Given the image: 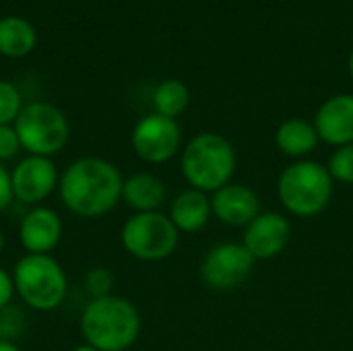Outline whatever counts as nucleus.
<instances>
[{"label": "nucleus", "instance_id": "20e7f679", "mask_svg": "<svg viewBox=\"0 0 353 351\" xmlns=\"http://www.w3.org/2000/svg\"><path fill=\"white\" fill-rule=\"evenodd\" d=\"M333 188L335 180L327 166L312 159H300L279 174L277 199L290 215L308 219L329 207Z\"/></svg>", "mask_w": 353, "mask_h": 351}, {"label": "nucleus", "instance_id": "c85d7f7f", "mask_svg": "<svg viewBox=\"0 0 353 351\" xmlns=\"http://www.w3.org/2000/svg\"><path fill=\"white\" fill-rule=\"evenodd\" d=\"M350 74H352V79H353V50H352V54H350Z\"/></svg>", "mask_w": 353, "mask_h": 351}, {"label": "nucleus", "instance_id": "cd10ccee", "mask_svg": "<svg viewBox=\"0 0 353 351\" xmlns=\"http://www.w3.org/2000/svg\"><path fill=\"white\" fill-rule=\"evenodd\" d=\"M4 244H6V240H4V234H2V230H0V254H2V250H4Z\"/></svg>", "mask_w": 353, "mask_h": 351}, {"label": "nucleus", "instance_id": "1a4fd4ad", "mask_svg": "<svg viewBox=\"0 0 353 351\" xmlns=\"http://www.w3.org/2000/svg\"><path fill=\"white\" fill-rule=\"evenodd\" d=\"M130 145L137 157L151 166H161L174 159L182 145V130L174 118L157 112L143 116L130 134Z\"/></svg>", "mask_w": 353, "mask_h": 351}, {"label": "nucleus", "instance_id": "a211bd4d", "mask_svg": "<svg viewBox=\"0 0 353 351\" xmlns=\"http://www.w3.org/2000/svg\"><path fill=\"white\" fill-rule=\"evenodd\" d=\"M37 43V33L33 25L21 17L0 19V54L8 58L27 56Z\"/></svg>", "mask_w": 353, "mask_h": 351}, {"label": "nucleus", "instance_id": "423d86ee", "mask_svg": "<svg viewBox=\"0 0 353 351\" xmlns=\"http://www.w3.org/2000/svg\"><path fill=\"white\" fill-rule=\"evenodd\" d=\"M12 126L21 149L27 151V155L54 157L66 147L70 137V126L64 112L48 101L25 103Z\"/></svg>", "mask_w": 353, "mask_h": 351}, {"label": "nucleus", "instance_id": "412c9836", "mask_svg": "<svg viewBox=\"0 0 353 351\" xmlns=\"http://www.w3.org/2000/svg\"><path fill=\"white\" fill-rule=\"evenodd\" d=\"M327 168L335 182L353 184V143L345 145V147H337L335 153L331 155Z\"/></svg>", "mask_w": 353, "mask_h": 351}, {"label": "nucleus", "instance_id": "2eb2a0df", "mask_svg": "<svg viewBox=\"0 0 353 351\" xmlns=\"http://www.w3.org/2000/svg\"><path fill=\"white\" fill-rule=\"evenodd\" d=\"M211 217H213V209H211L209 194L190 186L178 192L170 205V219L180 234L201 232Z\"/></svg>", "mask_w": 353, "mask_h": 351}, {"label": "nucleus", "instance_id": "bb28decb", "mask_svg": "<svg viewBox=\"0 0 353 351\" xmlns=\"http://www.w3.org/2000/svg\"><path fill=\"white\" fill-rule=\"evenodd\" d=\"M70 351H99V350H95L93 345H89V343H81V345H77L74 350H70Z\"/></svg>", "mask_w": 353, "mask_h": 351}, {"label": "nucleus", "instance_id": "b1692460", "mask_svg": "<svg viewBox=\"0 0 353 351\" xmlns=\"http://www.w3.org/2000/svg\"><path fill=\"white\" fill-rule=\"evenodd\" d=\"M14 296H17V290H14L12 273H8L6 269L0 267V312L6 310V308H10Z\"/></svg>", "mask_w": 353, "mask_h": 351}, {"label": "nucleus", "instance_id": "9b49d317", "mask_svg": "<svg viewBox=\"0 0 353 351\" xmlns=\"http://www.w3.org/2000/svg\"><path fill=\"white\" fill-rule=\"evenodd\" d=\"M292 238V223L279 211H261L244 230L242 244L254 261L275 259L285 250Z\"/></svg>", "mask_w": 353, "mask_h": 351}, {"label": "nucleus", "instance_id": "0eeeda50", "mask_svg": "<svg viewBox=\"0 0 353 351\" xmlns=\"http://www.w3.org/2000/svg\"><path fill=\"white\" fill-rule=\"evenodd\" d=\"M120 242L130 257L145 263H157L176 252L180 232L170 215H163L161 211L132 213L120 230Z\"/></svg>", "mask_w": 353, "mask_h": 351}, {"label": "nucleus", "instance_id": "7ed1b4c3", "mask_svg": "<svg viewBox=\"0 0 353 351\" xmlns=\"http://www.w3.org/2000/svg\"><path fill=\"white\" fill-rule=\"evenodd\" d=\"M236 163L234 145L217 132H199L180 155V172L188 186L207 194L232 182Z\"/></svg>", "mask_w": 353, "mask_h": 351}, {"label": "nucleus", "instance_id": "f8f14e48", "mask_svg": "<svg viewBox=\"0 0 353 351\" xmlns=\"http://www.w3.org/2000/svg\"><path fill=\"white\" fill-rule=\"evenodd\" d=\"M62 236V217L46 205L31 207L19 223V242L25 254H52Z\"/></svg>", "mask_w": 353, "mask_h": 351}, {"label": "nucleus", "instance_id": "ddd939ff", "mask_svg": "<svg viewBox=\"0 0 353 351\" xmlns=\"http://www.w3.org/2000/svg\"><path fill=\"white\" fill-rule=\"evenodd\" d=\"M211 209L213 217H217L221 223L232 228H246L261 213V201L250 186L230 182L213 192Z\"/></svg>", "mask_w": 353, "mask_h": 351}, {"label": "nucleus", "instance_id": "f257e3e1", "mask_svg": "<svg viewBox=\"0 0 353 351\" xmlns=\"http://www.w3.org/2000/svg\"><path fill=\"white\" fill-rule=\"evenodd\" d=\"M122 172L103 157H79L60 172L58 194L68 213L99 219L122 201Z\"/></svg>", "mask_w": 353, "mask_h": 351}, {"label": "nucleus", "instance_id": "4468645a", "mask_svg": "<svg viewBox=\"0 0 353 351\" xmlns=\"http://www.w3.org/2000/svg\"><path fill=\"white\" fill-rule=\"evenodd\" d=\"M319 139L331 147H345L353 143V95L337 93L329 97L314 116Z\"/></svg>", "mask_w": 353, "mask_h": 351}, {"label": "nucleus", "instance_id": "a878e982", "mask_svg": "<svg viewBox=\"0 0 353 351\" xmlns=\"http://www.w3.org/2000/svg\"><path fill=\"white\" fill-rule=\"evenodd\" d=\"M0 351H21L12 339H0Z\"/></svg>", "mask_w": 353, "mask_h": 351}, {"label": "nucleus", "instance_id": "393cba45", "mask_svg": "<svg viewBox=\"0 0 353 351\" xmlns=\"http://www.w3.org/2000/svg\"><path fill=\"white\" fill-rule=\"evenodd\" d=\"M14 201L12 186H10V170L0 163V213L8 209V205Z\"/></svg>", "mask_w": 353, "mask_h": 351}, {"label": "nucleus", "instance_id": "9d476101", "mask_svg": "<svg viewBox=\"0 0 353 351\" xmlns=\"http://www.w3.org/2000/svg\"><path fill=\"white\" fill-rule=\"evenodd\" d=\"M60 172L52 157L41 155H27L17 161L10 170V186L12 197L21 205L39 207L48 197L58 190Z\"/></svg>", "mask_w": 353, "mask_h": 351}, {"label": "nucleus", "instance_id": "dca6fc26", "mask_svg": "<svg viewBox=\"0 0 353 351\" xmlns=\"http://www.w3.org/2000/svg\"><path fill=\"white\" fill-rule=\"evenodd\" d=\"M165 197H168L165 184L155 174L137 172V174L124 178V184H122V201L134 213L159 211V207L165 203Z\"/></svg>", "mask_w": 353, "mask_h": 351}, {"label": "nucleus", "instance_id": "6ab92c4d", "mask_svg": "<svg viewBox=\"0 0 353 351\" xmlns=\"http://www.w3.org/2000/svg\"><path fill=\"white\" fill-rule=\"evenodd\" d=\"M188 103H190V91L178 79H168L159 83L153 91V108L161 116L176 120L180 114L188 110Z\"/></svg>", "mask_w": 353, "mask_h": 351}, {"label": "nucleus", "instance_id": "5701e85b", "mask_svg": "<svg viewBox=\"0 0 353 351\" xmlns=\"http://www.w3.org/2000/svg\"><path fill=\"white\" fill-rule=\"evenodd\" d=\"M19 151H21V143H19L14 126L12 124L0 126V163L14 159Z\"/></svg>", "mask_w": 353, "mask_h": 351}, {"label": "nucleus", "instance_id": "39448f33", "mask_svg": "<svg viewBox=\"0 0 353 351\" xmlns=\"http://www.w3.org/2000/svg\"><path fill=\"white\" fill-rule=\"evenodd\" d=\"M19 300L35 312H52L62 306L68 279L64 267L52 254H23L12 269Z\"/></svg>", "mask_w": 353, "mask_h": 351}, {"label": "nucleus", "instance_id": "4be33fe9", "mask_svg": "<svg viewBox=\"0 0 353 351\" xmlns=\"http://www.w3.org/2000/svg\"><path fill=\"white\" fill-rule=\"evenodd\" d=\"M112 288H114L112 271H108L105 267H93L91 271H87V275H85V292L89 294V300L112 296Z\"/></svg>", "mask_w": 353, "mask_h": 351}, {"label": "nucleus", "instance_id": "6e6552de", "mask_svg": "<svg viewBox=\"0 0 353 351\" xmlns=\"http://www.w3.org/2000/svg\"><path fill=\"white\" fill-rule=\"evenodd\" d=\"M254 265V257L242 242H221L207 250L199 271L207 288L228 292L240 288L252 275Z\"/></svg>", "mask_w": 353, "mask_h": 351}, {"label": "nucleus", "instance_id": "c756f323", "mask_svg": "<svg viewBox=\"0 0 353 351\" xmlns=\"http://www.w3.org/2000/svg\"><path fill=\"white\" fill-rule=\"evenodd\" d=\"M128 351H132V350H128Z\"/></svg>", "mask_w": 353, "mask_h": 351}, {"label": "nucleus", "instance_id": "f3484780", "mask_svg": "<svg viewBox=\"0 0 353 351\" xmlns=\"http://www.w3.org/2000/svg\"><path fill=\"white\" fill-rule=\"evenodd\" d=\"M319 143H321V139L314 128V122H306L302 118H290V120L281 122L275 132L277 149L285 157H292L296 161L312 155L316 151Z\"/></svg>", "mask_w": 353, "mask_h": 351}, {"label": "nucleus", "instance_id": "aec40b11", "mask_svg": "<svg viewBox=\"0 0 353 351\" xmlns=\"http://www.w3.org/2000/svg\"><path fill=\"white\" fill-rule=\"evenodd\" d=\"M23 106L19 89L10 81H0V126L14 124Z\"/></svg>", "mask_w": 353, "mask_h": 351}, {"label": "nucleus", "instance_id": "f03ea898", "mask_svg": "<svg viewBox=\"0 0 353 351\" xmlns=\"http://www.w3.org/2000/svg\"><path fill=\"white\" fill-rule=\"evenodd\" d=\"M85 343L99 351H128L141 335L139 308L122 296L93 298L79 321Z\"/></svg>", "mask_w": 353, "mask_h": 351}]
</instances>
